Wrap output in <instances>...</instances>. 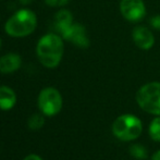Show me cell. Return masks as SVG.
<instances>
[{
    "mask_svg": "<svg viewBox=\"0 0 160 160\" xmlns=\"http://www.w3.org/2000/svg\"><path fill=\"white\" fill-rule=\"evenodd\" d=\"M120 11L128 22H138L146 15V7L143 0H121Z\"/></svg>",
    "mask_w": 160,
    "mask_h": 160,
    "instance_id": "6",
    "label": "cell"
},
{
    "mask_svg": "<svg viewBox=\"0 0 160 160\" xmlns=\"http://www.w3.org/2000/svg\"><path fill=\"white\" fill-rule=\"evenodd\" d=\"M17 102V95L9 86H0V109L10 110Z\"/></svg>",
    "mask_w": 160,
    "mask_h": 160,
    "instance_id": "11",
    "label": "cell"
},
{
    "mask_svg": "<svg viewBox=\"0 0 160 160\" xmlns=\"http://www.w3.org/2000/svg\"><path fill=\"white\" fill-rule=\"evenodd\" d=\"M149 134L154 141L160 142V117L155 118L150 122L149 125Z\"/></svg>",
    "mask_w": 160,
    "mask_h": 160,
    "instance_id": "13",
    "label": "cell"
},
{
    "mask_svg": "<svg viewBox=\"0 0 160 160\" xmlns=\"http://www.w3.org/2000/svg\"><path fill=\"white\" fill-rule=\"evenodd\" d=\"M132 39L136 47L143 50H148L155 44V37L152 31L146 26H136L132 31Z\"/></svg>",
    "mask_w": 160,
    "mask_h": 160,
    "instance_id": "8",
    "label": "cell"
},
{
    "mask_svg": "<svg viewBox=\"0 0 160 160\" xmlns=\"http://www.w3.org/2000/svg\"><path fill=\"white\" fill-rule=\"evenodd\" d=\"M136 101L146 112L160 116V83L150 82L143 85L136 93Z\"/></svg>",
    "mask_w": 160,
    "mask_h": 160,
    "instance_id": "4",
    "label": "cell"
},
{
    "mask_svg": "<svg viewBox=\"0 0 160 160\" xmlns=\"http://www.w3.org/2000/svg\"><path fill=\"white\" fill-rule=\"evenodd\" d=\"M23 160H42V158L38 156V155L31 154V155H28V156H26Z\"/></svg>",
    "mask_w": 160,
    "mask_h": 160,
    "instance_id": "17",
    "label": "cell"
},
{
    "mask_svg": "<svg viewBox=\"0 0 160 160\" xmlns=\"http://www.w3.org/2000/svg\"><path fill=\"white\" fill-rule=\"evenodd\" d=\"M62 96L55 87H46L38 95V108L44 116L53 117L62 108Z\"/></svg>",
    "mask_w": 160,
    "mask_h": 160,
    "instance_id": "5",
    "label": "cell"
},
{
    "mask_svg": "<svg viewBox=\"0 0 160 160\" xmlns=\"http://www.w3.org/2000/svg\"><path fill=\"white\" fill-rule=\"evenodd\" d=\"M149 23H150V25L155 28V30L160 31V14L154 15V17L150 19Z\"/></svg>",
    "mask_w": 160,
    "mask_h": 160,
    "instance_id": "16",
    "label": "cell"
},
{
    "mask_svg": "<svg viewBox=\"0 0 160 160\" xmlns=\"http://www.w3.org/2000/svg\"><path fill=\"white\" fill-rule=\"evenodd\" d=\"M1 45H2V40H1V38H0V48H1Z\"/></svg>",
    "mask_w": 160,
    "mask_h": 160,
    "instance_id": "20",
    "label": "cell"
},
{
    "mask_svg": "<svg viewBox=\"0 0 160 160\" xmlns=\"http://www.w3.org/2000/svg\"><path fill=\"white\" fill-rule=\"evenodd\" d=\"M22 59L18 53H7L0 57V72L3 74L13 73L21 68Z\"/></svg>",
    "mask_w": 160,
    "mask_h": 160,
    "instance_id": "9",
    "label": "cell"
},
{
    "mask_svg": "<svg viewBox=\"0 0 160 160\" xmlns=\"http://www.w3.org/2000/svg\"><path fill=\"white\" fill-rule=\"evenodd\" d=\"M20 1H21V3H23V4H28V3H31L33 0H20Z\"/></svg>",
    "mask_w": 160,
    "mask_h": 160,
    "instance_id": "19",
    "label": "cell"
},
{
    "mask_svg": "<svg viewBox=\"0 0 160 160\" xmlns=\"http://www.w3.org/2000/svg\"><path fill=\"white\" fill-rule=\"evenodd\" d=\"M61 37L68 42H72L76 47L80 48H87L89 46V38L87 36L86 28L84 25L80 23H73L65 32L62 34Z\"/></svg>",
    "mask_w": 160,
    "mask_h": 160,
    "instance_id": "7",
    "label": "cell"
},
{
    "mask_svg": "<svg viewBox=\"0 0 160 160\" xmlns=\"http://www.w3.org/2000/svg\"><path fill=\"white\" fill-rule=\"evenodd\" d=\"M152 160H160V150L155 152V155L152 156Z\"/></svg>",
    "mask_w": 160,
    "mask_h": 160,
    "instance_id": "18",
    "label": "cell"
},
{
    "mask_svg": "<svg viewBox=\"0 0 160 160\" xmlns=\"http://www.w3.org/2000/svg\"><path fill=\"white\" fill-rule=\"evenodd\" d=\"M37 26L36 14L30 9H21L7 21L4 31L11 37H26L35 31Z\"/></svg>",
    "mask_w": 160,
    "mask_h": 160,
    "instance_id": "2",
    "label": "cell"
},
{
    "mask_svg": "<svg viewBox=\"0 0 160 160\" xmlns=\"http://www.w3.org/2000/svg\"><path fill=\"white\" fill-rule=\"evenodd\" d=\"M72 24H73V15H72V13L69 10L62 9V10H59L55 14L53 26H55L56 31L60 35H62Z\"/></svg>",
    "mask_w": 160,
    "mask_h": 160,
    "instance_id": "10",
    "label": "cell"
},
{
    "mask_svg": "<svg viewBox=\"0 0 160 160\" xmlns=\"http://www.w3.org/2000/svg\"><path fill=\"white\" fill-rule=\"evenodd\" d=\"M143 124L137 117L133 114H122L118 117L112 124V133L117 138L124 142L134 141L141 135Z\"/></svg>",
    "mask_w": 160,
    "mask_h": 160,
    "instance_id": "3",
    "label": "cell"
},
{
    "mask_svg": "<svg viewBox=\"0 0 160 160\" xmlns=\"http://www.w3.org/2000/svg\"><path fill=\"white\" fill-rule=\"evenodd\" d=\"M130 154L137 159H146L147 158V150L141 144H134L130 147Z\"/></svg>",
    "mask_w": 160,
    "mask_h": 160,
    "instance_id": "14",
    "label": "cell"
},
{
    "mask_svg": "<svg viewBox=\"0 0 160 160\" xmlns=\"http://www.w3.org/2000/svg\"><path fill=\"white\" fill-rule=\"evenodd\" d=\"M44 124H45V118H44V116H42V114H39V113H35V114H33V116H31L28 121V128L33 131L39 130V128H42L44 127Z\"/></svg>",
    "mask_w": 160,
    "mask_h": 160,
    "instance_id": "12",
    "label": "cell"
},
{
    "mask_svg": "<svg viewBox=\"0 0 160 160\" xmlns=\"http://www.w3.org/2000/svg\"><path fill=\"white\" fill-rule=\"evenodd\" d=\"M64 45L62 37L55 33L44 35L37 42L36 53L39 62L48 69H53L60 64L63 57Z\"/></svg>",
    "mask_w": 160,
    "mask_h": 160,
    "instance_id": "1",
    "label": "cell"
},
{
    "mask_svg": "<svg viewBox=\"0 0 160 160\" xmlns=\"http://www.w3.org/2000/svg\"><path fill=\"white\" fill-rule=\"evenodd\" d=\"M70 0H45V3L52 8H58V7H63L68 4Z\"/></svg>",
    "mask_w": 160,
    "mask_h": 160,
    "instance_id": "15",
    "label": "cell"
}]
</instances>
